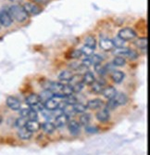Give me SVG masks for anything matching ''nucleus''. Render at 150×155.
Listing matches in <instances>:
<instances>
[{"instance_id": "1", "label": "nucleus", "mask_w": 150, "mask_h": 155, "mask_svg": "<svg viewBox=\"0 0 150 155\" xmlns=\"http://www.w3.org/2000/svg\"><path fill=\"white\" fill-rule=\"evenodd\" d=\"M9 14L12 20H15L18 22H23L29 17V14L26 12L23 7L20 5H14L9 8Z\"/></svg>"}, {"instance_id": "2", "label": "nucleus", "mask_w": 150, "mask_h": 155, "mask_svg": "<svg viewBox=\"0 0 150 155\" xmlns=\"http://www.w3.org/2000/svg\"><path fill=\"white\" fill-rule=\"evenodd\" d=\"M118 36L120 37L121 39H123L124 41H131V40H133L134 38H136L137 35H136V33L132 29V28L126 27V28H123V29H121L119 32Z\"/></svg>"}, {"instance_id": "3", "label": "nucleus", "mask_w": 150, "mask_h": 155, "mask_svg": "<svg viewBox=\"0 0 150 155\" xmlns=\"http://www.w3.org/2000/svg\"><path fill=\"white\" fill-rule=\"evenodd\" d=\"M12 18L8 11L2 9L0 10V23L4 27H9L12 24Z\"/></svg>"}, {"instance_id": "4", "label": "nucleus", "mask_w": 150, "mask_h": 155, "mask_svg": "<svg viewBox=\"0 0 150 155\" xmlns=\"http://www.w3.org/2000/svg\"><path fill=\"white\" fill-rule=\"evenodd\" d=\"M6 102H7L8 107L12 110H20L21 106V101L18 100V98L15 97H12V96H10L7 98Z\"/></svg>"}, {"instance_id": "5", "label": "nucleus", "mask_w": 150, "mask_h": 155, "mask_svg": "<svg viewBox=\"0 0 150 155\" xmlns=\"http://www.w3.org/2000/svg\"><path fill=\"white\" fill-rule=\"evenodd\" d=\"M23 8L26 10V12L30 14V15H38V14L41 12V8L34 3H31V2L26 3L23 6Z\"/></svg>"}, {"instance_id": "6", "label": "nucleus", "mask_w": 150, "mask_h": 155, "mask_svg": "<svg viewBox=\"0 0 150 155\" xmlns=\"http://www.w3.org/2000/svg\"><path fill=\"white\" fill-rule=\"evenodd\" d=\"M99 46L105 51H110V50L113 49V48H114L112 40L108 39V38H106V37H103V38L100 39V41H99Z\"/></svg>"}, {"instance_id": "7", "label": "nucleus", "mask_w": 150, "mask_h": 155, "mask_svg": "<svg viewBox=\"0 0 150 155\" xmlns=\"http://www.w3.org/2000/svg\"><path fill=\"white\" fill-rule=\"evenodd\" d=\"M25 127L30 130L32 133H35L41 129V124L37 122V120H28L26 123Z\"/></svg>"}, {"instance_id": "8", "label": "nucleus", "mask_w": 150, "mask_h": 155, "mask_svg": "<svg viewBox=\"0 0 150 155\" xmlns=\"http://www.w3.org/2000/svg\"><path fill=\"white\" fill-rule=\"evenodd\" d=\"M68 127H69V130H70L72 135L77 136V135L80 134L81 126H80V124L77 121H74V120L69 121V123H68Z\"/></svg>"}, {"instance_id": "9", "label": "nucleus", "mask_w": 150, "mask_h": 155, "mask_svg": "<svg viewBox=\"0 0 150 155\" xmlns=\"http://www.w3.org/2000/svg\"><path fill=\"white\" fill-rule=\"evenodd\" d=\"M69 121H70V118L67 115H65L64 114H62L57 118H55V125L58 128H61V127H64L65 125H67Z\"/></svg>"}, {"instance_id": "10", "label": "nucleus", "mask_w": 150, "mask_h": 155, "mask_svg": "<svg viewBox=\"0 0 150 155\" xmlns=\"http://www.w3.org/2000/svg\"><path fill=\"white\" fill-rule=\"evenodd\" d=\"M101 94L103 95L104 97L107 98V100H110V98H113L115 97V95L117 94V90L115 87H105L103 88Z\"/></svg>"}, {"instance_id": "11", "label": "nucleus", "mask_w": 150, "mask_h": 155, "mask_svg": "<svg viewBox=\"0 0 150 155\" xmlns=\"http://www.w3.org/2000/svg\"><path fill=\"white\" fill-rule=\"evenodd\" d=\"M59 101H58L57 98H55V97L50 98L47 101H46L44 103V106H45V109L48 110H53L57 108H59Z\"/></svg>"}, {"instance_id": "12", "label": "nucleus", "mask_w": 150, "mask_h": 155, "mask_svg": "<svg viewBox=\"0 0 150 155\" xmlns=\"http://www.w3.org/2000/svg\"><path fill=\"white\" fill-rule=\"evenodd\" d=\"M38 96H39V98H40V101L42 103H45L46 101L50 100V98L55 97V96H54V93L51 90L47 89V88H46L44 91L41 92Z\"/></svg>"}, {"instance_id": "13", "label": "nucleus", "mask_w": 150, "mask_h": 155, "mask_svg": "<svg viewBox=\"0 0 150 155\" xmlns=\"http://www.w3.org/2000/svg\"><path fill=\"white\" fill-rule=\"evenodd\" d=\"M41 128H42L46 134H52L55 132L57 127H56L55 124L52 123L51 121H46L43 124H41Z\"/></svg>"}, {"instance_id": "14", "label": "nucleus", "mask_w": 150, "mask_h": 155, "mask_svg": "<svg viewBox=\"0 0 150 155\" xmlns=\"http://www.w3.org/2000/svg\"><path fill=\"white\" fill-rule=\"evenodd\" d=\"M97 118L99 122H102V123L108 121V119H110V110H107V109L100 110L97 114Z\"/></svg>"}, {"instance_id": "15", "label": "nucleus", "mask_w": 150, "mask_h": 155, "mask_svg": "<svg viewBox=\"0 0 150 155\" xmlns=\"http://www.w3.org/2000/svg\"><path fill=\"white\" fill-rule=\"evenodd\" d=\"M103 106V102L100 98H94V100H91L87 102V109L90 110H97L99 108H101Z\"/></svg>"}, {"instance_id": "16", "label": "nucleus", "mask_w": 150, "mask_h": 155, "mask_svg": "<svg viewBox=\"0 0 150 155\" xmlns=\"http://www.w3.org/2000/svg\"><path fill=\"white\" fill-rule=\"evenodd\" d=\"M18 136L21 139H23V140H28L32 137L33 136V133L27 129L25 126L24 127H21V128H19V131H18Z\"/></svg>"}, {"instance_id": "17", "label": "nucleus", "mask_w": 150, "mask_h": 155, "mask_svg": "<svg viewBox=\"0 0 150 155\" xmlns=\"http://www.w3.org/2000/svg\"><path fill=\"white\" fill-rule=\"evenodd\" d=\"M81 80H83V83L84 84L85 86H91V84L95 81V78H94V75L91 73V72H87L85 73V74H83V76H81Z\"/></svg>"}, {"instance_id": "18", "label": "nucleus", "mask_w": 150, "mask_h": 155, "mask_svg": "<svg viewBox=\"0 0 150 155\" xmlns=\"http://www.w3.org/2000/svg\"><path fill=\"white\" fill-rule=\"evenodd\" d=\"M113 98L115 100V101H116V103L118 104V106L124 105V104H126L127 101H128V97H127L124 93H117Z\"/></svg>"}, {"instance_id": "19", "label": "nucleus", "mask_w": 150, "mask_h": 155, "mask_svg": "<svg viewBox=\"0 0 150 155\" xmlns=\"http://www.w3.org/2000/svg\"><path fill=\"white\" fill-rule=\"evenodd\" d=\"M25 102H26V104L28 105L29 107H32V106H34V104L40 102L39 96L36 95V94H31V95H29L28 97H26Z\"/></svg>"}, {"instance_id": "20", "label": "nucleus", "mask_w": 150, "mask_h": 155, "mask_svg": "<svg viewBox=\"0 0 150 155\" xmlns=\"http://www.w3.org/2000/svg\"><path fill=\"white\" fill-rule=\"evenodd\" d=\"M62 110H63V114L65 115H67L69 118L73 117L76 114V112L74 110V108H73V105H72V104H66L63 107Z\"/></svg>"}, {"instance_id": "21", "label": "nucleus", "mask_w": 150, "mask_h": 155, "mask_svg": "<svg viewBox=\"0 0 150 155\" xmlns=\"http://www.w3.org/2000/svg\"><path fill=\"white\" fill-rule=\"evenodd\" d=\"M129 48H123V47H120V48H116V49L113 50V54L116 56H120V57H128V55L130 53Z\"/></svg>"}, {"instance_id": "22", "label": "nucleus", "mask_w": 150, "mask_h": 155, "mask_svg": "<svg viewBox=\"0 0 150 155\" xmlns=\"http://www.w3.org/2000/svg\"><path fill=\"white\" fill-rule=\"evenodd\" d=\"M124 76H125L124 74L122 73V72H120V71H114V73L111 75L113 82L116 83V84L121 83L122 81H123V79H124Z\"/></svg>"}, {"instance_id": "23", "label": "nucleus", "mask_w": 150, "mask_h": 155, "mask_svg": "<svg viewBox=\"0 0 150 155\" xmlns=\"http://www.w3.org/2000/svg\"><path fill=\"white\" fill-rule=\"evenodd\" d=\"M134 45L137 47L138 48L141 49H145L147 48V45H148V40L146 37H143V38H138L134 42Z\"/></svg>"}, {"instance_id": "24", "label": "nucleus", "mask_w": 150, "mask_h": 155, "mask_svg": "<svg viewBox=\"0 0 150 155\" xmlns=\"http://www.w3.org/2000/svg\"><path fill=\"white\" fill-rule=\"evenodd\" d=\"M92 91L95 94H101L103 88H104V86L102 84H100L99 82L97 81H94L92 84Z\"/></svg>"}, {"instance_id": "25", "label": "nucleus", "mask_w": 150, "mask_h": 155, "mask_svg": "<svg viewBox=\"0 0 150 155\" xmlns=\"http://www.w3.org/2000/svg\"><path fill=\"white\" fill-rule=\"evenodd\" d=\"M85 46L94 49L95 47H97V40L93 35H89L88 37H86L85 39Z\"/></svg>"}, {"instance_id": "26", "label": "nucleus", "mask_w": 150, "mask_h": 155, "mask_svg": "<svg viewBox=\"0 0 150 155\" xmlns=\"http://www.w3.org/2000/svg\"><path fill=\"white\" fill-rule=\"evenodd\" d=\"M73 108H74V110L76 114H84V112H85L87 110L86 105H85L83 103H78V102H76L73 105Z\"/></svg>"}, {"instance_id": "27", "label": "nucleus", "mask_w": 150, "mask_h": 155, "mask_svg": "<svg viewBox=\"0 0 150 155\" xmlns=\"http://www.w3.org/2000/svg\"><path fill=\"white\" fill-rule=\"evenodd\" d=\"M69 82V86L70 87H72L74 86V84H78V83H81L83 82V80H81V74H75V75H72L71 79L68 81Z\"/></svg>"}, {"instance_id": "28", "label": "nucleus", "mask_w": 150, "mask_h": 155, "mask_svg": "<svg viewBox=\"0 0 150 155\" xmlns=\"http://www.w3.org/2000/svg\"><path fill=\"white\" fill-rule=\"evenodd\" d=\"M90 120H91V114L84 112L83 115L80 117V124H81V125H87V124H89Z\"/></svg>"}, {"instance_id": "29", "label": "nucleus", "mask_w": 150, "mask_h": 155, "mask_svg": "<svg viewBox=\"0 0 150 155\" xmlns=\"http://www.w3.org/2000/svg\"><path fill=\"white\" fill-rule=\"evenodd\" d=\"M72 73L71 72H69V71H62L60 74H59V79L60 80V81H65V82H68L70 79H71V77H72Z\"/></svg>"}, {"instance_id": "30", "label": "nucleus", "mask_w": 150, "mask_h": 155, "mask_svg": "<svg viewBox=\"0 0 150 155\" xmlns=\"http://www.w3.org/2000/svg\"><path fill=\"white\" fill-rule=\"evenodd\" d=\"M113 65L114 66H118V67H121V66H124L126 64V61L124 58L120 57V56H118L113 60Z\"/></svg>"}, {"instance_id": "31", "label": "nucleus", "mask_w": 150, "mask_h": 155, "mask_svg": "<svg viewBox=\"0 0 150 155\" xmlns=\"http://www.w3.org/2000/svg\"><path fill=\"white\" fill-rule=\"evenodd\" d=\"M26 118H27V120H37L38 119L37 111H35L32 108H29L28 112H27V115H26Z\"/></svg>"}, {"instance_id": "32", "label": "nucleus", "mask_w": 150, "mask_h": 155, "mask_svg": "<svg viewBox=\"0 0 150 155\" xmlns=\"http://www.w3.org/2000/svg\"><path fill=\"white\" fill-rule=\"evenodd\" d=\"M89 59H90L91 63H92L93 65L101 63V61H102V58L100 57L99 55H97V54H93V55H91L90 57H89Z\"/></svg>"}, {"instance_id": "33", "label": "nucleus", "mask_w": 150, "mask_h": 155, "mask_svg": "<svg viewBox=\"0 0 150 155\" xmlns=\"http://www.w3.org/2000/svg\"><path fill=\"white\" fill-rule=\"evenodd\" d=\"M94 71L97 72L99 75H104L107 74V71H106V69L103 65H101V63H98V64H95L94 65Z\"/></svg>"}, {"instance_id": "34", "label": "nucleus", "mask_w": 150, "mask_h": 155, "mask_svg": "<svg viewBox=\"0 0 150 155\" xmlns=\"http://www.w3.org/2000/svg\"><path fill=\"white\" fill-rule=\"evenodd\" d=\"M112 42H113L114 47H116V48H120V47H123V46H124V44H125V42H126V41H124L123 39H121L120 37L117 36V37L113 38Z\"/></svg>"}, {"instance_id": "35", "label": "nucleus", "mask_w": 150, "mask_h": 155, "mask_svg": "<svg viewBox=\"0 0 150 155\" xmlns=\"http://www.w3.org/2000/svg\"><path fill=\"white\" fill-rule=\"evenodd\" d=\"M27 121H28V120H27L25 117L21 116L20 118H18V119L16 120V122H15V125L17 126V127H19V128L24 127V126L26 125Z\"/></svg>"}, {"instance_id": "36", "label": "nucleus", "mask_w": 150, "mask_h": 155, "mask_svg": "<svg viewBox=\"0 0 150 155\" xmlns=\"http://www.w3.org/2000/svg\"><path fill=\"white\" fill-rule=\"evenodd\" d=\"M81 53H83V55H85V57H90L91 55L94 54V49H93V48H89L87 46H85V47H83V48H81Z\"/></svg>"}, {"instance_id": "37", "label": "nucleus", "mask_w": 150, "mask_h": 155, "mask_svg": "<svg viewBox=\"0 0 150 155\" xmlns=\"http://www.w3.org/2000/svg\"><path fill=\"white\" fill-rule=\"evenodd\" d=\"M84 87H85L84 83H83V82H81V83H78V84H74V86H72V87H72L73 93H80L81 90H83Z\"/></svg>"}, {"instance_id": "38", "label": "nucleus", "mask_w": 150, "mask_h": 155, "mask_svg": "<svg viewBox=\"0 0 150 155\" xmlns=\"http://www.w3.org/2000/svg\"><path fill=\"white\" fill-rule=\"evenodd\" d=\"M99 131L97 126H89L88 124L85 125V132L88 134H97Z\"/></svg>"}, {"instance_id": "39", "label": "nucleus", "mask_w": 150, "mask_h": 155, "mask_svg": "<svg viewBox=\"0 0 150 155\" xmlns=\"http://www.w3.org/2000/svg\"><path fill=\"white\" fill-rule=\"evenodd\" d=\"M117 107H118V104L116 103L114 98H110V100H108V101L107 103V110H115Z\"/></svg>"}, {"instance_id": "40", "label": "nucleus", "mask_w": 150, "mask_h": 155, "mask_svg": "<svg viewBox=\"0 0 150 155\" xmlns=\"http://www.w3.org/2000/svg\"><path fill=\"white\" fill-rule=\"evenodd\" d=\"M81 55H83V53H81V49H74L71 53V58H72V59H80L81 57Z\"/></svg>"}, {"instance_id": "41", "label": "nucleus", "mask_w": 150, "mask_h": 155, "mask_svg": "<svg viewBox=\"0 0 150 155\" xmlns=\"http://www.w3.org/2000/svg\"><path fill=\"white\" fill-rule=\"evenodd\" d=\"M77 71L79 72V74H85V73H87L88 72V67H86V66H85V65H83V64H81L80 65V67L77 69Z\"/></svg>"}, {"instance_id": "42", "label": "nucleus", "mask_w": 150, "mask_h": 155, "mask_svg": "<svg viewBox=\"0 0 150 155\" xmlns=\"http://www.w3.org/2000/svg\"><path fill=\"white\" fill-rule=\"evenodd\" d=\"M80 63L79 62H76V61H74V62H72V63H70V65H69V68L72 70V71H77V69L80 67Z\"/></svg>"}, {"instance_id": "43", "label": "nucleus", "mask_w": 150, "mask_h": 155, "mask_svg": "<svg viewBox=\"0 0 150 155\" xmlns=\"http://www.w3.org/2000/svg\"><path fill=\"white\" fill-rule=\"evenodd\" d=\"M34 1L37 4H46L49 0H34Z\"/></svg>"}, {"instance_id": "44", "label": "nucleus", "mask_w": 150, "mask_h": 155, "mask_svg": "<svg viewBox=\"0 0 150 155\" xmlns=\"http://www.w3.org/2000/svg\"><path fill=\"white\" fill-rule=\"evenodd\" d=\"M1 123H2V117L0 116V124H1Z\"/></svg>"}, {"instance_id": "45", "label": "nucleus", "mask_w": 150, "mask_h": 155, "mask_svg": "<svg viewBox=\"0 0 150 155\" xmlns=\"http://www.w3.org/2000/svg\"><path fill=\"white\" fill-rule=\"evenodd\" d=\"M0 28H1V23H0Z\"/></svg>"}]
</instances>
